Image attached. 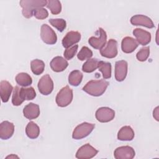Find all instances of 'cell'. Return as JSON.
Returning <instances> with one entry per match:
<instances>
[{"instance_id": "1", "label": "cell", "mask_w": 159, "mask_h": 159, "mask_svg": "<svg viewBox=\"0 0 159 159\" xmlns=\"http://www.w3.org/2000/svg\"><path fill=\"white\" fill-rule=\"evenodd\" d=\"M109 82L104 80H91L83 88V90L93 96H100L106 90Z\"/></svg>"}, {"instance_id": "2", "label": "cell", "mask_w": 159, "mask_h": 159, "mask_svg": "<svg viewBox=\"0 0 159 159\" xmlns=\"http://www.w3.org/2000/svg\"><path fill=\"white\" fill-rule=\"evenodd\" d=\"M20 5L22 8V15L24 17L29 19L34 16V11L39 7L47 6V1L45 0H22Z\"/></svg>"}, {"instance_id": "3", "label": "cell", "mask_w": 159, "mask_h": 159, "mask_svg": "<svg viewBox=\"0 0 159 159\" xmlns=\"http://www.w3.org/2000/svg\"><path fill=\"white\" fill-rule=\"evenodd\" d=\"M73 97V90L68 86H66L62 88L57 94L56 103L60 107H66L71 102Z\"/></svg>"}, {"instance_id": "4", "label": "cell", "mask_w": 159, "mask_h": 159, "mask_svg": "<svg viewBox=\"0 0 159 159\" xmlns=\"http://www.w3.org/2000/svg\"><path fill=\"white\" fill-rule=\"evenodd\" d=\"M95 125L88 122H83L77 125L72 134L73 139L80 140L89 135L94 129Z\"/></svg>"}, {"instance_id": "5", "label": "cell", "mask_w": 159, "mask_h": 159, "mask_svg": "<svg viewBox=\"0 0 159 159\" xmlns=\"http://www.w3.org/2000/svg\"><path fill=\"white\" fill-rule=\"evenodd\" d=\"M40 37L42 41L48 45L55 44L57 36L54 30L47 24H43L40 28Z\"/></svg>"}, {"instance_id": "6", "label": "cell", "mask_w": 159, "mask_h": 159, "mask_svg": "<svg viewBox=\"0 0 159 159\" xmlns=\"http://www.w3.org/2000/svg\"><path fill=\"white\" fill-rule=\"evenodd\" d=\"M96 32L99 34V36L98 37H91L88 40V43L94 48L101 50L106 43L107 34L105 30L101 27L99 28Z\"/></svg>"}, {"instance_id": "7", "label": "cell", "mask_w": 159, "mask_h": 159, "mask_svg": "<svg viewBox=\"0 0 159 159\" xmlns=\"http://www.w3.org/2000/svg\"><path fill=\"white\" fill-rule=\"evenodd\" d=\"M38 89L39 92L43 95L50 94L53 89V82L49 75H43L38 82Z\"/></svg>"}, {"instance_id": "8", "label": "cell", "mask_w": 159, "mask_h": 159, "mask_svg": "<svg viewBox=\"0 0 159 159\" xmlns=\"http://www.w3.org/2000/svg\"><path fill=\"white\" fill-rule=\"evenodd\" d=\"M117 42L114 39H110L105 46L100 50L101 56L107 58H113L117 55Z\"/></svg>"}, {"instance_id": "9", "label": "cell", "mask_w": 159, "mask_h": 159, "mask_svg": "<svg viewBox=\"0 0 159 159\" xmlns=\"http://www.w3.org/2000/svg\"><path fill=\"white\" fill-rule=\"evenodd\" d=\"M95 116L100 122H108L114 118L115 112L108 107H101L96 111Z\"/></svg>"}, {"instance_id": "10", "label": "cell", "mask_w": 159, "mask_h": 159, "mask_svg": "<svg viewBox=\"0 0 159 159\" xmlns=\"http://www.w3.org/2000/svg\"><path fill=\"white\" fill-rule=\"evenodd\" d=\"M98 153V150L92 147L90 144L86 143L81 146L76 152V158L78 159H89L93 158Z\"/></svg>"}, {"instance_id": "11", "label": "cell", "mask_w": 159, "mask_h": 159, "mask_svg": "<svg viewBox=\"0 0 159 159\" xmlns=\"http://www.w3.org/2000/svg\"><path fill=\"white\" fill-rule=\"evenodd\" d=\"M134 149L128 145L117 147L114 152L116 159H132L135 157Z\"/></svg>"}, {"instance_id": "12", "label": "cell", "mask_w": 159, "mask_h": 159, "mask_svg": "<svg viewBox=\"0 0 159 159\" xmlns=\"http://www.w3.org/2000/svg\"><path fill=\"white\" fill-rule=\"evenodd\" d=\"M127 62L125 60H119L115 64V78L117 81H122L127 74Z\"/></svg>"}, {"instance_id": "13", "label": "cell", "mask_w": 159, "mask_h": 159, "mask_svg": "<svg viewBox=\"0 0 159 159\" xmlns=\"http://www.w3.org/2000/svg\"><path fill=\"white\" fill-rule=\"evenodd\" d=\"M130 23L134 25H142L149 29L155 27V25L150 18L141 14H137L132 16L130 18Z\"/></svg>"}, {"instance_id": "14", "label": "cell", "mask_w": 159, "mask_h": 159, "mask_svg": "<svg viewBox=\"0 0 159 159\" xmlns=\"http://www.w3.org/2000/svg\"><path fill=\"white\" fill-rule=\"evenodd\" d=\"M81 39V34L77 31H70L62 39L63 47L68 48L70 47L73 46L74 44L80 42Z\"/></svg>"}, {"instance_id": "15", "label": "cell", "mask_w": 159, "mask_h": 159, "mask_svg": "<svg viewBox=\"0 0 159 159\" xmlns=\"http://www.w3.org/2000/svg\"><path fill=\"white\" fill-rule=\"evenodd\" d=\"M133 34L135 37L137 42L143 46L148 44L152 39L151 34L142 29H135L133 30Z\"/></svg>"}, {"instance_id": "16", "label": "cell", "mask_w": 159, "mask_h": 159, "mask_svg": "<svg viewBox=\"0 0 159 159\" xmlns=\"http://www.w3.org/2000/svg\"><path fill=\"white\" fill-rule=\"evenodd\" d=\"M14 132V125L13 123L5 120L0 124V138L2 140L10 139Z\"/></svg>"}, {"instance_id": "17", "label": "cell", "mask_w": 159, "mask_h": 159, "mask_svg": "<svg viewBox=\"0 0 159 159\" xmlns=\"http://www.w3.org/2000/svg\"><path fill=\"white\" fill-rule=\"evenodd\" d=\"M23 114L25 117L30 120L37 118L40 115L39 105L33 102L27 104L23 109Z\"/></svg>"}, {"instance_id": "18", "label": "cell", "mask_w": 159, "mask_h": 159, "mask_svg": "<svg viewBox=\"0 0 159 159\" xmlns=\"http://www.w3.org/2000/svg\"><path fill=\"white\" fill-rule=\"evenodd\" d=\"M139 46L137 41L131 37H124L121 43V48L123 52L130 53L133 52Z\"/></svg>"}, {"instance_id": "19", "label": "cell", "mask_w": 159, "mask_h": 159, "mask_svg": "<svg viewBox=\"0 0 159 159\" xmlns=\"http://www.w3.org/2000/svg\"><path fill=\"white\" fill-rule=\"evenodd\" d=\"M52 70L55 72L64 71L68 66V63L64 58L60 56L54 57L50 63Z\"/></svg>"}, {"instance_id": "20", "label": "cell", "mask_w": 159, "mask_h": 159, "mask_svg": "<svg viewBox=\"0 0 159 159\" xmlns=\"http://www.w3.org/2000/svg\"><path fill=\"white\" fill-rule=\"evenodd\" d=\"M12 90L13 87L9 81L2 80L0 82V95L3 102H7L9 101Z\"/></svg>"}, {"instance_id": "21", "label": "cell", "mask_w": 159, "mask_h": 159, "mask_svg": "<svg viewBox=\"0 0 159 159\" xmlns=\"http://www.w3.org/2000/svg\"><path fill=\"white\" fill-rule=\"evenodd\" d=\"M134 136L133 129L129 125L121 127L117 134V139L121 141H130L134 138Z\"/></svg>"}, {"instance_id": "22", "label": "cell", "mask_w": 159, "mask_h": 159, "mask_svg": "<svg viewBox=\"0 0 159 159\" xmlns=\"http://www.w3.org/2000/svg\"><path fill=\"white\" fill-rule=\"evenodd\" d=\"M19 96L20 99L24 102L25 100L29 101L34 99L36 96V93L34 88L22 87L19 89Z\"/></svg>"}, {"instance_id": "23", "label": "cell", "mask_w": 159, "mask_h": 159, "mask_svg": "<svg viewBox=\"0 0 159 159\" xmlns=\"http://www.w3.org/2000/svg\"><path fill=\"white\" fill-rule=\"evenodd\" d=\"M25 134L31 139H37L40 134V129L34 122H29L25 128Z\"/></svg>"}, {"instance_id": "24", "label": "cell", "mask_w": 159, "mask_h": 159, "mask_svg": "<svg viewBox=\"0 0 159 159\" xmlns=\"http://www.w3.org/2000/svg\"><path fill=\"white\" fill-rule=\"evenodd\" d=\"M15 80L19 85L23 87L28 86L32 83V77L27 73H18L16 75Z\"/></svg>"}, {"instance_id": "25", "label": "cell", "mask_w": 159, "mask_h": 159, "mask_svg": "<svg viewBox=\"0 0 159 159\" xmlns=\"http://www.w3.org/2000/svg\"><path fill=\"white\" fill-rule=\"evenodd\" d=\"M30 68L32 73L34 75H40L44 71L45 63L41 60H39V59L33 60L30 62Z\"/></svg>"}, {"instance_id": "26", "label": "cell", "mask_w": 159, "mask_h": 159, "mask_svg": "<svg viewBox=\"0 0 159 159\" xmlns=\"http://www.w3.org/2000/svg\"><path fill=\"white\" fill-rule=\"evenodd\" d=\"M83 74L79 70L72 71L68 76V83L73 86H78L82 81Z\"/></svg>"}, {"instance_id": "27", "label": "cell", "mask_w": 159, "mask_h": 159, "mask_svg": "<svg viewBox=\"0 0 159 159\" xmlns=\"http://www.w3.org/2000/svg\"><path fill=\"white\" fill-rule=\"evenodd\" d=\"M98 68L102 73L104 79H109L111 77V64L110 63L99 61Z\"/></svg>"}, {"instance_id": "28", "label": "cell", "mask_w": 159, "mask_h": 159, "mask_svg": "<svg viewBox=\"0 0 159 159\" xmlns=\"http://www.w3.org/2000/svg\"><path fill=\"white\" fill-rule=\"evenodd\" d=\"M99 60L96 58H89L83 65L82 70L85 73H91L98 68Z\"/></svg>"}, {"instance_id": "29", "label": "cell", "mask_w": 159, "mask_h": 159, "mask_svg": "<svg viewBox=\"0 0 159 159\" xmlns=\"http://www.w3.org/2000/svg\"><path fill=\"white\" fill-rule=\"evenodd\" d=\"M47 7L49 9L52 14L56 15L60 13L61 11V5L60 1L58 0H48L47 1Z\"/></svg>"}, {"instance_id": "30", "label": "cell", "mask_w": 159, "mask_h": 159, "mask_svg": "<svg viewBox=\"0 0 159 159\" xmlns=\"http://www.w3.org/2000/svg\"><path fill=\"white\" fill-rule=\"evenodd\" d=\"M49 22L60 32H63L66 27V22L63 19H50Z\"/></svg>"}, {"instance_id": "31", "label": "cell", "mask_w": 159, "mask_h": 159, "mask_svg": "<svg viewBox=\"0 0 159 159\" xmlns=\"http://www.w3.org/2000/svg\"><path fill=\"white\" fill-rule=\"evenodd\" d=\"M93 56V52L87 47L84 46L81 48V50L77 55L78 58L81 61L89 59Z\"/></svg>"}, {"instance_id": "32", "label": "cell", "mask_w": 159, "mask_h": 159, "mask_svg": "<svg viewBox=\"0 0 159 159\" xmlns=\"http://www.w3.org/2000/svg\"><path fill=\"white\" fill-rule=\"evenodd\" d=\"M150 55V47H145L142 48L137 53L136 57L140 61H145Z\"/></svg>"}, {"instance_id": "33", "label": "cell", "mask_w": 159, "mask_h": 159, "mask_svg": "<svg viewBox=\"0 0 159 159\" xmlns=\"http://www.w3.org/2000/svg\"><path fill=\"white\" fill-rule=\"evenodd\" d=\"M19 87L16 86L14 87L13 89V94H12V104L14 106H20L23 101L20 99V96H19Z\"/></svg>"}, {"instance_id": "34", "label": "cell", "mask_w": 159, "mask_h": 159, "mask_svg": "<svg viewBox=\"0 0 159 159\" xmlns=\"http://www.w3.org/2000/svg\"><path fill=\"white\" fill-rule=\"evenodd\" d=\"M33 14L37 19H45L48 16V12L47 10L43 7L35 9L34 11Z\"/></svg>"}, {"instance_id": "35", "label": "cell", "mask_w": 159, "mask_h": 159, "mask_svg": "<svg viewBox=\"0 0 159 159\" xmlns=\"http://www.w3.org/2000/svg\"><path fill=\"white\" fill-rule=\"evenodd\" d=\"M78 45H75L70 48H66L63 53V55L66 58V60L72 59L76 55L78 50Z\"/></svg>"}, {"instance_id": "36", "label": "cell", "mask_w": 159, "mask_h": 159, "mask_svg": "<svg viewBox=\"0 0 159 159\" xmlns=\"http://www.w3.org/2000/svg\"><path fill=\"white\" fill-rule=\"evenodd\" d=\"M158 107H157L155 110L153 111V117L156 119L157 120H158Z\"/></svg>"}, {"instance_id": "37", "label": "cell", "mask_w": 159, "mask_h": 159, "mask_svg": "<svg viewBox=\"0 0 159 159\" xmlns=\"http://www.w3.org/2000/svg\"><path fill=\"white\" fill-rule=\"evenodd\" d=\"M19 158V157H18L17 156L15 155H11L7 156V157H6V158Z\"/></svg>"}]
</instances>
